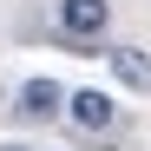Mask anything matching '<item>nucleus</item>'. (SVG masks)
I'll list each match as a JSON object with an SVG mask.
<instances>
[{"instance_id": "nucleus-4", "label": "nucleus", "mask_w": 151, "mask_h": 151, "mask_svg": "<svg viewBox=\"0 0 151 151\" xmlns=\"http://www.w3.org/2000/svg\"><path fill=\"white\" fill-rule=\"evenodd\" d=\"M105 59H112V79H118V86H132V92H151V59L138 53V46H112Z\"/></svg>"}, {"instance_id": "nucleus-3", "label": "nucleus", "mask_w": 151, "mask_h": 151, "mask_svg": "<svg viewBox=\"0 0 151 151\" xmlns=\"http://www.w3.org/2000/svg\"><path fill=\"white\" fill-rule=\"evenodd\" d=\"M13 112H20V118H33V125H40V118H59V112H66V86H59V79H27Z\"/></svg>"}, {"instance_id": "nucleus-5", "label": "nucleus", "mask_w": 151, "mask_h": 151, "mask_svg": "<svg viewBox=\"0 0 151 151\" xmlns=\"http://www.w3.org/2000/svg\"><path fill=\"white\" fill-rule=\"evenodd\" d=\"M0 151H27V145H0Z\"/></svg>"}, {"instance_id": "nucleus-1", "label": "nucleus", "mask_w": 151, "mask_h": 151, "mask_svg": "<svg viewBox=\"0 0 151 151\" xmlns=\"http://www.w3.org/2000/svg\"><path fill=\"white\" fill-rule=\"evenodd\" d=\"M112 27V0H59V40L66 46H92Z\"/></svg>"}, {"instance_id": "nucleus-2", "label": "nucleus", "mask_w": 151, "mask_h": 151, "mask_svg": "<svg viewBox=\"0 0 151 151\" xmlns=\"http://www.w3.org/2000/svg\"><path fill=\"white\" fill-rule=\"evenodd\" d=\"M66 118L79 125V132H112L118 125V105H112V92H66Z\"/></svg>"}]
</instances>
